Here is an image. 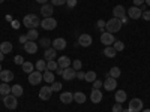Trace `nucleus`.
Listing matches in <instances>:
<instances>
[{"instance_id":"49530a36","label":"nucleus","mask_w":150,"mask_h":112,"mask_svg":"<svg viewBox=\"0 0 150 112\" xmlns=\"http://www.w3.org/2000/svg\"><path fill=\"white\" fill-rule=\"evenodd\" d=\"M105 24H107V21L99 20V21H98V27H99V29H105Z\"/></svg>"},{"instance_id":"c9c22d12","label":"nucleus","mask_w":150,"mask_h":112,"mask_svg":"<svg viewBox=\"0 0 150 112\" xmlns=\"http://www.w3.org/2000/svg\"><path fill=\"white\" fill-rule=\"evenodd\" d=\"M112 48H114L117 52H119V51H123V49H125V43H123L122 41H116L114 43H112Z\"/></svg>"},{"instance_id":"79ce46f5","label":"nucleus","mask_w":150,"mask_h":112,"mask_svg":"<svg viewBox=\"0 0 150 112\" xmlns=\"http://www.w3.org/2000/svg\"><path fill=\"white\" fill-rule=\"evenodd\" d=\"M14 63H15V64H23V63H24V58H23L21 55H15V57H14Z\"/></svg>"},{"instance_id":"dca6fc26","label":"nucleus","mask_w":150,"mask_h":112,"mask_svg":"<svg viewBox=\"0 0 150 112\" xmlns=\"http://www.w3.org/2000/svg\"><path fill=\"white\" fill-rule=\"evenodd\" d=\"M125 14H126V8H123L122 5H117L114 9H112V17H114V18L122 20L125 17Z\"/></svg>"},{"instance_id":"4d7b16f0","label":"nucleus","mask_w":150,"mask_h":112,"mask_svg":"<svg viewBox=\"0 0 150 112\" xmlns=\"http://www.w3.org/2000/svg\"><path fill=\"white\" fill-rule=\"evenodd\" d=\"M144 3H147V5L150 6V0H146V2H144Z\"/></svg>"},{"instance_id":"2f4dec72","label":"nucleus","mask_w":150,"mask_h":112,"mask_svg":"<svg viewBox=\"0 0 150 112\" xmlns=\"http://www.w3.org/2000/svg\"><path fill=\"white\" fill-rule=\"evenodd\" d=\"M57 69H59L57 61H54V60H48V61H47V70L54 72V70H57Z\"/></svg>"},{"instance_id":"de8ad7c7","label":"nucleus","mask_w":150,"mask_h":112,"mask_svg":"<svg viewBox=\"0 0 150 112\" xmlns=\"http://www.w3.org/2000/svg\"><path fill=\"white\" fill-rule=\"evenodd\" d=\"M84 76H86V73H84V72H81V70L77 72V79H84Z\"/></svg>"},{"instance_id":"423d86ee","label":"nucleus","mask_w":150,"mask_h":112,"mask_svg":"<svg viewBox=\"0 0 150 112\" xmlns=\"http://www.w3.org/2000/svg\"><path fill=\"white\" fill-rule=\"evenodd\" d=\"M92 43H93V39H92L90 34H87V33L80 34V37H78V45H80V46L87 48V46H90Z\"/></svg>"},{"instance_id":"6ab92c4d","label":"nucleus","mask_w":150,"mask_h":112,"mask_svg":"<svg viewBox=\"0 0 150 112\" xmlns=\"http://www.w3.org/2000/svg\"><path fill=\"white\" fill-rule=\"evenodd\" d=\"M102 93H101V90H96V88H93L92 90V93H90V100L93 102V103H99L102 100Z\"/></svg>"},{"instance_id":"ea45409f","label":"nucleus","mask_w":150,"mask_h":112,"mask_svg":"<svg viewBox=\"0 0 150 112\" xmlns=\"http://www.w3.org/2000/svg\"><path fill=\"white\" fill-rule=\"evenodd\" d=\"M51 5H53V6H62V5H66V0H51Z\"/></svg>"},{"instance_id":"39448f33","label":"nucleus","mask_w":150,"mask_h":112,"mask_svg":"<svg viewBox=\"0 0 150 112\" xmlns=\"http://www.w3.org/2000/svg\"><path fill=\"white\" fill-rule=\"evenodd\" d=\"M41 81H44V78H42V72H39V70H33L32 73H29V82H30L32 85H38Z\"/></svg>"},{"instance_id":"9b49d317","label":"nucleus","mask_w":150,"mask_h":112,"mask_svg":"<svg viewBox=\"0 0 150 112\" xmlns=\"http://www.w3.org/2000/svg\"><path fill=\"white\" fill-rule=\"evenodd\" d=\"M128 15H129L131 20H138V18H141V15H143V10H141L138 6H132V8L128 9Z\"/></svg>"},{"instance_id":"a878e982","label":"nucleus","mask_w":150,"mask_h":112,"mask_svg":"<svg viewBox=\"0 0 150 112\" xmlns=\"http://www.w3.org/2000/svg\"><path fill=\"white\" fill-rule=\"evenodd\" d=\"M0 51L3 54H9L12 51V43L11 42H2L0 43Z\"/></svg>"},{"instance_id":"7ed1b4c3","label":"nucleus","mask_w":150,"mask_h":112,"mask_svg":"<svg viewBox=\"0 0 150 112\" xmlns=\"http://www.w3.org/2000/svg\"><path fill=\"white\" fill-rule=\"evenodd\" d=\"M41 27L44 30H54L57 27V21L53 18V17H48V18H44L41 21Z\"/></svg>"},{"instance_id":"f257e3e1","label":"nucleus","mask_w":150,"mask_h":112,"mask_svg":"<svg viewBox=\"0 0 150 112\" xmlns=\"http://www.w3.org/2000/svg\"><path fill=\"white\" fill-rule=\"evenodd\" d=\"M23 24L27 27V30H30V29L39 27L41 21H39V17H38V15H35V14H27V15H24V18H23Z\"/></svg>"},{"instance_id":"aec40b11","label":"nucleus","mask_w":150,"mask_h":112,"mask_svg":"<svg viewBox=\"0 0 150 112\" xmlns=\"http://www.w3.org/2000/svg\"><path fill=\"white\" fill-rule=\"evenodd\" d=\"M57 64H59V67H62V69H66V67H69L71 64H72V61H71V58L69 57H59V60H57Z\"/></svg>"},{"instance_id":"4c0bfd02","label":"nucleus","mask_w":150,"mask_h":112,"mask_svg":"<svg viewBox=\"0 0 150 112\" xmlns=\"http://www.w3.org/2000/svg\"><path fill=\"white\" fill-rule=\"evenodd\" d=\"M51 90H53V93L54 91H60L62 90V84L60 82H53L51 84Z\"/></svg>"},{"instance_id":"0eeeda50","label":"nucleus","mask_w":150,"mask_h":112,"mask_svg":"<svg viewBox=\"0 0 150 112\" xmlns=\"http://www.w3.org/2000/svg\"><path fill=\"white\" fill-rule=\"evenodd\" d=\"M101 42H102V45L111 46L112 43L116 42V37H114V34H112V33L105 32V33H102V34H101Z\"/></svg>"},{"instance_id":"b1692460","label":"nucleus","mask_w":150,"mask_h":112,"mask_svg":"<svg viewBox=\"0 0 150 112\" xmlns=\"http://www.w3.org/2000/svg\"><path fill=\"white\" fill-rule=\"evenodd\" d=\"M42 78H44V81H45V82L53 84V82H54V73H53L51 70H45V72L42 73Z\"/></svg>"},{"instance_id":"864d4df0","label":"nucleus","mask_w":150,"mask_h":112,"mask_svg":"<svg viewBox=\"0 0 150 112\" xmlns=\"http://www.w3.org/2000/svg\"><path fill=\"white\" fill-rule=\"evenodd\" d=\"M3 55H5V54H3V52H2V51H0V63H2V61H3V58H5V57H3Z\"/></svg>"},{"instance_id":"f3484780","label":"nucleus","mask_w":150,"mask_h":112,"mask_svg":"<svg viewBox=\"0 0 150 112\" xmlns=\"http://www.w3.org/2000/svg\"><path fill=\"white\" fill-rule=\"evenodd\" d=\"M53 12H54V9H53V5H42V8H41V15L44 17V18H48V17H53Z\"/></svg>"},{"instance_id":"7c9ffc66","label":"nucleus","mask_w":150,"mask_h":112,"mask_svg":"<svg viewBox=\"0 0 150 112\" xmlns=\"http://www.w3.org/2000/svg\"><path fill=\"white\" fill-rule=\"evenodd\" d=\"M120 73H122V72H120V69L114 66V67H111V69H110V72H108V76H111V78L117 79V78L120 76Z\"/></svg>"},{"instance_id":"a19ab883","label":"nucleus","mask_w":150,"mask_h":112,"mask_svg":"<svg viewBox=\"0 0 150 112\" xmlns=\"http://www.w3.org/2000/svg\"><path fill=\"white\" fill-rule=\"evenodd\" d=\"M102 85H104L102 81H99V79L93 81V88H96V90H101V87H102Z\"/></svg>"},{"instance_id":"f8f14e48","label":"nucleus","mask_w":150,"mask_h":112,"mask_svg":"<svg viewBox=\"0 0 150 112\" xmlns=\"http://www.w3.org/2000/svg\"><path fill=\"white\" fill-rule=\"evenodd\" d=\"M116 87H117V81H116L114 78L108 76V78L104 81V88H105L107 91H112V90H116Z\"/></svg>"},{"instance_id":"8fccbe9b","label":"nucleus","mask_w":150,"mask_h":112,"mask_svg":"<svg viewBox=\"0 0 150 112\" xmlns=\"http://www.w3.org/2000/svg\"><path fill=\"white\" fill-rule=\"evenodd\" d=\"M12 27H15V29H18V27H20V24H18L17 21H12Z\"/></svg>"},{"instance_id":"5701e85b","label":"nucleus","mask_w":150,"mask_h":112,"mask_svg":"<svg viewBox=\"0 0 150 112\" xmlns=\"http://www.w3.org/2000/svg\"><path fill=\"white\" fill-rule=\"evenodd\" d=\"M11 93L14 94L15 97H20V96H23L24 90H23V87H21L20 84H15V85H12V87H11Z\"/></svg>"},{"instance_id":"6e6d98bb","label":"nucleus","mask_w":150,"mask_h":112,"mask_svg":"<svg viewBox=\"0 0 150 112\" xmlns=\"http://www.w3.org/2000/svg\"><path fill=\"white\" fill-rule=\"evenodd\" d=\"M122 112H131L129 109H122Z\"/></svg>"},{"instance_id":"3c124183","label":"nucleus","mask_w":150,"mask_h":112,"mask_svg":"<svg viewBox=\"0 0 150 112\" xmlns=\"http://www.w3.org/2000/svg\"><path fill=\"white\" fill-rule=\"evenodd\" d=\"M36 2H38V3H41V5H45L48 0H36Z\"/></svg>"},{"instance_id":"c03bdc74","label":"nucleus","mask_w":150,"mask_h":112,"mask_svg":"<svg viewBox=\"0 0 150 112\" xmlns=\"http://www.w3.org/2000/svg\"><path fill=\"white\" fill-rule=\"evenodd\" d=\"M141 18L146 20V21H150V10H144L143 15H141Z\"/></svg>"},{"instance_id":"a18cd8bd","label":"nucleus","mask_w":150,"mask_h":112,"mask_svg":"<svg viewBox=\"0 0 150 112\" xmlns=\"http://www.w3.org/2000/svg\"><path fill=\"white\" fill-rule=\"evenodd\" d=\"M27 41H29V39H27V34H21V36H20V42H21L23 45L26 43Z\"/></svg>"},{"instance_id":"412c9836","label":"nucleus","mask_w":150,"mask_h":112,"mask_svg":"<svg viewBox=\"0 0 150 112\" xmlns=\"http://www.w3.org/2000/svg\"><path fill=\"white\" fill-rule=\"evenodd\" d=\"M44 57H45V60H54L57 57V51L54 48H47L44 52Z\"/></svg>"},{"instance_id":"cd10ccee","label":"nucleus","mask_w":150,"mask_h":112,"mask_svg":"<svg viewBox=\"0 0 150 112\" xmlns=\"http://www.w3.org/2000/svg\"><path fill=\"white\" fill-rule=\"evenodd\" d=\"M0 94H2V96L11 94V87H9V84H6V82L0 84Z\"/></svg>"},{"instance_id":"a211bd4d","label":"nucleus","mask_w":150,"mask_h":112,"mask_svg":"<svg viewBox=\"0 0 150 112\" xmlns=\"http://www.w3.org/2000/svg\"><path fill=\"white\" fill-rule=\"evenodd\" d=\"M0 81H3V82H11V81H14V73H12L11 70H2L0 72Z\"/></svg>"},{"instance_id":"ddd939ff","label":"nucleus","mask_w":150,"mask_h":112,"mask_svg":"<svg viewBox=\"0 0 150 112\" xmlns=\"http://www.w3.org/2000/svg\"><path fill=\"white\" fill-rule=\"evenodd\" d=\"M24 51H26L27 54H35L38 51V43L35 41H27L26 43H24Z\"/></svg>"},{"instance_id":"4468645a","label":"nucleus","mask_w":150,"mask_h":112,"mask_svg":"<svg viewBox=\"0 0 150 112\" xmlns=\"http://www.w3.org/2000/svg\"><path fill=\"white\" fill-rule=\"evenodd\" d=\"M60 102L63 105H69L74 102V93L65 91V93H60Z\"/></svg>"},{"instance_id":"603ef678","label":"nucleus","mask_w":150,"mask_h":112,"mask_svg":"<svg viewBox=\"0 0 150 112\" xmlns=\"http://www.w3.org/2000/svg\"><path fill=\"white\" fill-rule=\"evenodd\" d=\"M126 22H128V18L123 17V18H122V24H126Z\"/></svg>"},{"instance_id":"bb28decb","label":"nucleus","mask_w":150,"mask_h":112,"mask_svg":"<svg viewBox=\"0 0 150 112\" xmlns=\"http://www.w3.org/2000/svg\"><path fill=\"white\" fill-rule=\"evenodd\" d=\"M114 97H116V102L117 103H123L125 100H126V93H125L123 90H119V91H116Z\"/></svg>"},{"instance_id":"c85d7f7f","label":"nucleus","mask_w":150,"mask_h":112,"mask_svg":"<svg viewBox=\"0 0 150 112\" xmlns=\"http://www.w3.org/2000/svg\"><path fill=\"white\" fill-rule=\"evenodd\" d=\"M27 39L29 41H36L38 37H39V34H38V30L36 29H30V30H27Z\"/></svg>"},{"instance_id":"4be33fe9","label":"nucleus","mask_w":150,"mask_h":112,"mask_svg":"<svg viewBox=\"0 0 150 112\" xmlns=\"http://www.w3.org/2000/svg\"><path fill=\"white\" fill-rule=\"evenodd\" d=\"M74 100L77 102L78 105H83V103H86L87 97H86V94H84V93H81V91H77V93L74 94Z\"/></svg>"},{"instance_id":"37998d69","label":"nucleus","mask_w":150,"mask_h":112,"mask_svg":"<svg viewBox=\"0 0 150 112\" xmlns=\"http://www.w3.org/2000/svg\"><path fill=\"white\" fill-rule=\"evenodd\" d=\"M122 109H123L122 103H117V102H116L114 106H112V112H122Z\"/></svg>"},{"instance_id":"13d9d810","label":"nucleus","mask_w":150,"mask_h":112,"mask_svg":"<svg viewBox=\"0 0 150 112\" xmlns=\"http://www.w3.org/2000/svg\"><path fill=\"white\" fill-rule=\"evenodd\" d=\"M143 112H150V109H144V111H143Z\"/></svg>"},{"instance_id":"20e7f679","label":"nucleus","mask_w":150,"mask_h":112,"mask_svg":"<svg viewBox=\"0 0 150 112\" xmlns=\"http://www.w3.org/2000/svg\"><path fill=\"white\" fill-rule=\"evenodd\" d=\"M3 105L8 108V109H15L18 106V102H17V97L14 94H8L3 97Z\"/></svg>"},{"instance_id":"f704fd0d","label":"nucleus","mask_w":150,"mask_h":112,"mask_svg":"<svg viewBox=\"0 0 150 112\" xmlns=\"http://www.w3.org/2000/svg\"><path fill=\"white\" fill-rule=\"evenodd\" d=\"M51 43H53V42L50 41L48 37H42V39L39 41V46H42V48H45V49H47V48H50V46H51Z\"/></svg>"},{"instance_id":"bf43d9fd","label":"nucleus","mask_w":150,"mask_h":112,"mask_svg":"<svg viewBox=\"0 0 150 112\" xmlns=\"http://www.w3.org/2000/svg\"><path fill=\"white\" fill-rule=\"evenodd\" d=\"M3 2H5V0H0V3H3Z\"/></svg>"},{"instance_id":"72a5a7b5","label":"nucleus","mask_w":150,"mask_h":112,"mask_svg":"<svg viewBox=\"0 0 150 112\" xmlns=\"http://www.w3.org/2000/svg\"><path fill=\"white\" fill-rule=\"evenodd\" d=\"M35 67L39 72H45L47 70V61L45 60H38V63L35 64Z\"/></svg>"},{"instance_id":"9d476101","label":"nucleus","mask_w":150,"mask_h":112,"mask_svg":"<svg viewBox=\"0 0 150 112\" xmlns=\"http://www.w3.org/2000/svg\"><path fill=\"white\" fill-rule=\"evenodd\" d=\"M51 94H53L51 87L45 85V87H42L41 91H39V99H41V100H50V99H51Z\"/></svg>"},{"instance_id":"c756f323","label":"nucleus","mask_w":150,"mask_h":112,"mask_svg":"<svg viewBox=\"0 0 150 112\" xmlns=\"http://www.w3.org/2000/svg\"><path fill=\"white\" fill-rule=\"evenodd\" d=\"M21 67H23V72H26V73H32L33 69H35V66L30 63V61H24V63L21 64Z\"/></svg>"},{"instance_id":"e433bc0d","label":"nucleus","mask_w":150,"mask_h":112,"mask_svg":"<svg viewBox=\"0 0 150 112\" xmlns=\"http://www.w3.org/2000/svg\"><path fill=\"white\" fill-rule=\"evenodd\" d=\"M72 67H74L75 70H80V69L83 67V63H81L80 60H74V61H72Z\"/></svg>"},{"instance_id":"58836bf2","label":"nucleus","mask_w":150,"mask_h":112,"mask_svg":"<svg viewBox=\"0 0 150 112\" xmlns=\"http://www.w3.org/2000/svg\"><path fill=\"white\" fill-rule=\"evenodd\" d=\"M77 3H78V0H66V6H68L69 9L75 8V6H77Z\"/></svg>"},{"instance_id":"5fc2aeb1","label":"nucleus","mask_w":150,"mask_h":112,"mask_svg":"<svg viewBox=\"0 0 150 112\" xmlns=\"http://www.w3.org/2000/svg\"><path fill=\"white\" fill-rule=\"evenodd\" d=\"M63 70H65V69H62V67H59V69H57V73H59V75H62V73H63Z\"/></svg>"},{"instance_id":"1a4fd4ad","label":"nucleus","mask_w":150,"mask_h":112,"mask_svg":"<svg viewBox=\"0 0 150 112\" xmlns=\"http://www.w3.org/2000/svg\"><path fill=\"white\" fill-rule=\"evenodd\" d=\"M62 78H63L65 81H72L77 78V72H75L74 67H66L63 70V73H62Z\"/></svg>"},{"instance_id":"393cba45","label":"nucleus","mask_w":150,"mask_h":112,"mask_svg":"<svg viewBox=\"0 0 150 112\" xmlns=\"http://www.w3.org/2000/svg\"><path fill=\"white\" fill-rule=\"evenodd\" d=\"M116 54H117V51H116L114 48H112V45H111V46H105V49H104V55H105V57H108V58H114Z\"/></svg>"},{"instance_id":"473e14b6","label":"nucleus","mask_w":150,"mask_h":112,"mask_svg":"<svg viewBox=\"0 0 150 112\" xmlns=\"http://www.w3.org/2000/svg\"><path fill=\"white\" fill-rule=\"evenodd\" d=\"M84 81L93 84V81H96V72H93V70L87 72V73H86V76H84Z\"/></svg>"},{"instance_id":"2eb2a0df","label":"nucleus","mask_w":150,"mask_h":112,"mask_svg":"<svg viewBox=\"0 0 150 112\" xmlns=\"http://www.w3.org/2000/svg\"><path fill=\"white\" fill-rule=\"evenodd\" d=\"M51 46L56 49V51H60V49H65L66 48V41L63 39V37H57V39L53 41Z\"/></svg>"},{"instance_id":"052dcab7","label":"nucleus","mask_w":150,"mask_h":112,"mask_svg":"<svg viewBox=\"0 0 150 112\" xmlns=\"http://www.w3.org/2000/svg\"><path fill=\"white\" fill-rule=\"evenodd\" d=\"M0 72H2V64H0Z\"/></svg>"},{"instance_id":"6e6552de","label":"nucleus","mask_w":150,"mask_h":112,"mask_svg":"<svg viewBox=\"0 0 150 112\" xmlns=\"http://www.w3.org/2000/svg\"><path fill=\"white\" fill-rule=\"evenodd\" d=\"M128 109L131 112H140L143 109V100H141V99H132V100L129 102Z\"/></svg>"},{"instance_id":"f03ea898","label":"nucleus","mask_w":150,"mask_h":112,"mask_svg":"<svg viewBox=\"0 0 150 112\" xmlns=\"http://www.w3.org/2000/svg\"><path fill=\"white\" fill-rule=\"evenodd\" d=\"M122 20H119V18H114L112 17L110 21H107V24H105V30L108 32V33H117L120 29H122Z\"/></svg>"},{"instance_id":"09e8293b","label":"nucleus","mask_w":150,"mask_h":112,"mask_svg":"<svg viewBox=\"0 0 150 112\" xmlns=\"http://www.w3.org/2000/svg\"><path fill=\"white\" fill-rule=\"evenodd\" d=\"M144 2H146V0H134V6H138V8H140Z\"/></svg>"}]
</instances>
